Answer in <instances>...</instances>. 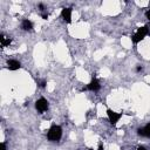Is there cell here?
Listing matches in <instances>:
<instances>
[{"label": "cell", "mask_w": 150, "mask_h": 150, "mask_svg": "<svg viewBox=\"0 0 150 150\" xmlns=\"http://www.w3.org/2000/svg\"><path fill=\"white\" fill-rule=\"evenodd\" d=\"M137 134H138V136H141V137L150 138V123L145 124V125L142 127V128H138V129H137Z\"/></svg>", "instance_id": "8"}, {"label": "cell", "mask_w": 150, "mask_h": 150, "mask_svg": "<svg viewBox=\"0 0 150 150\" xmlns=\"http://www.w3.org/2000/svg\"><path fill=\"white\" fill-rule=\"evenodd\" d=\"M145 18L149 20V22H150V8L149 9H146V12H145Z\"/></svg>", "instance_id": "15"}, {"label": "cell", "mask_w": 150, "mask_h": 150, "mask_svg": "<svg viewBox=\"0 0 150 150\" xmlns=\"http://www.w3.org/2000/svg\"><path fill=\"white\" fill-rule=\"evenodd\" d=\"M62 137V128L57 124H52L47 131V138L50 142H57Z\"/></svg>", "instance_id": "1"}, {"label": "cell", "mask_w": 150, "mask_h": 150, "mask_svg": "<svg viewBox=\"0 0 150 150\" xmlns=\"http://www.w3.org/2000/svg\"><path fill=\"white\" fill-rule=\"evenodd\" d=\"M0 150H7V146H6V143H5V142H1V144H0Z\"/></svg>", "instance_id": "14"}, {"label": "cell", "mask_w": 150, "mask_h": 150, "mask_svg": "<svg viewBox=\"0 0 150 150\" xmlns=\"http://www.w3.org/2000/svg\"><path fill=\"white\" fill-rule=\"evenodd\" d=\"M137 150H146V149H145V146H143V145H139V146L137 148Z\"/></svg>", "instance_id": "17"}, {"label": "cell", "mask_w": 150, "mask_h": 150, "mask_svg": "<svg viewBox=\"0 0 150 150\" xmlns=\"http://www.w3.org/2000/svg\"><path fill=\"white\" fill-rule=\"evenodd\" d=\"M48 16H49V15H48V13H47V12L41 13V18H42L43 20H47V19H48Z\"/></svg>", "instance_id": "13"}, {"label": "cell", "mask_w": 150, "mask_h": 150, "mask_svg": "<svg viewBox=\"0 0 150 150\" xmlns=\"http://www.w3.org/2000/svg\"><path fill=\"white\" fill-rule=\"evenodd\" d=\"M97 150H103V145H102V144H100V145H98V148H97Z\"/></svg>", "instance_id": "18"}, {"label": "cell", "mask_w": 150, "mask_h": 150, "mask_svg": "<svg viewBox=\"0 0 150 150\" xmlns=\"http://www.w3.org/2000/svg\"><path fill=\"white\" fill-rule=\"evenodd\" d=\"M123 115H124L123 112H117V111H114L112 109H109V108L107 109V116H108V120L112 127H115L117 124V122L122 118Z\"/></svg>", "instance_id": "3"}, {"label": "cell", "mask_w": 150, "mask_h": 150, "mask_svg": "<svg viewBox=\"0 0 150 150\" xmlns=\"http://www.w3.org/2000/svg\"><path fill=\"white\" fill-rule=\"evenodd\" d=\"M141 70H142V66H137V67H136V71L138 73V71H141Z\"/></svg>", "instance_id": "16"}, {"label": "cell", "mask_w": 150, "mask_h": 150, "mask_svg": "<svg viewBox=\"0 0 150 150\" xmlns=\"http://www.w3.org/2000/svg\"><path fill=\"white\" fill-rule=\"evenodd\" d=\"M146 35H150V32H149V27L148 26H142L139 28H137V30L135 32V34L130 38L131 39V42L134 45H137L138 42H141L142 40H144V38Z\"/></svg>", "instance_id": "2"}, {"label": "cell", "mask_w": 150, "mask_h": 150, "mask_svg": "<svg viewBox=\"0 0 150 150\" xmlns=\"http://www.w3.org/2000/svg\"><path fill=\"white\" fill-rule=\"evenodd\" d=\"M12 41H13V39H12L11 36H6L5 34H1V35H0V43H1L2 47L9 46V45L12 43Z\"/></svg>", "instance_id": "10"}, {"label": "cell", "mask_w": 150, "mask_h": 150, "mask_svg": "<svg viewBox=\"0 0 150 150\" xmlns=\"http://www.w3.org/2000/svg\"><path fill=\"white\" fill-rule=\"evenodd\" d=\"M71 13H73V8L71 7H64V8H62L60 15H61V18L63 19L64 22L70 23L71 22Z\"/></svg>", "instance_id": "6"}, {"label": "cell", "mask_w": 150, "mask_h": 150, "mask_svg": "<svg viewBox=\"0 0 150 150\" xmlns=\"http://www.w3.org/2000/svg\"><path fill=\"white\" fill-rule=\"evenodd\" d=\"M38 8L40 9L41 13H45V12H46V7H45L43 4H39V5H38Z\"/></svg>", "instance_id": "12"}, {"label": "cell", "mask_w": 150, "mask_h": 150, "mask_svg": "<svg viewBox=\"0 0 150 150\" xmlns=\"http://www.w3.org/2000/svg\"><path fill=\"white\" fill-rule=\"evenodd\" d=\"M33 28H34V25H33V22H32L30 20L23 19V20L21 21V29H22V30L30 32V30H33Z\"/></svg>", "instance_id": "9"}, {"label": "cell", "mask_w": 150, "mask_h": 150, "mask_svg": "<svg viewBox=\"0 0 150 150\" xmlns=\"http://www.w3.org/2000/svg\"><path fill=\"white\" fill-rule=\"evenodd\" d=\"M38 84H39L40 88H45L46 84H47V82H46V80H41V81H38Z\"/></svg>", "instance_id": "11"}, {"label": "cell", "mask_w": 150, "mask_h": 150, "mask_svg": "<svg viewBox=\"0 0 150 150\" xmlns=\"http://www.w3.org/2000/svg\"><path fill=\"white\" fill-rule=\"evenodd\" d=\"M101 89V84H100V81L96 79V77H94L93 76V79H91V81L82 89V90H89V91H94V93H96V91H98Z\"/></svg>", "instance_id": "5"}, {"label": "cell", "mask_w": 150, "mask_h": 150, "mask_svg": "<svg viewBox=\"0 0 150 150\" xmlns=\"http://www.w3.org/2000/svg\"><path fill=\"white\" fill-rule=\"evenodd\" d=\"M20 68H21V63H20L18 60L11 59V60L7 61V69H8V70L15 71V70H18V69H20Z\"/></svg>", "instance_id": "7"}, {"label": "cell", "mask_w": 150, "mask_h": 150, "mask_svg": "<svg viewBox=\"0 0 150 150\" xmlns=\"http://www.w3.org/2000/svg\"><path fill=\"white\" fill-rule=\"evenodd\" d=\"M48 108H49V102L45 97H40L35 101V109L39 114L45 112L46 110H48Z\"/></svg>", "instance_id": "4"}]
</instances>
